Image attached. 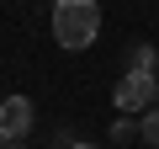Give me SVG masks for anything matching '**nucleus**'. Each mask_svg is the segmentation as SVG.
<instances>
[{"mask_svg":"<svg viewBox=\"0 0 159 149\" xmlns=\"http://www.w3.org/2000/svg\"><path fill=\"white\" fill-rule=\"evenodd\" d=\"M53 37L58 48H90L101 37V0H58L53 6Z\"/></svg>","mask_w":159,"mask_h":149,"instance_id":"nucleus-1","label":"nucleus"},{"mask_svg":"<svg viewBox=\"0 0 159 149\" xmlns=\"http://www.w3.org/2000/svg\"><path fill=\"white\" fill-rule=\"evenodd\" d=\"M117 107H159V69H127L117 80Z\"/></svg>","mask_w":159,"mask_h":149,"instance_id":"nucleus-2","label":"nucleus"},{"mask_svg":"<svg viewBox=\"0 0 159 149\" xmlns=\"http://www.w3.org/2000/svg\"><path fill=\"white\" fill-rule=\"evenodd\" d=\"M32 101L27 96H6V101H0V133H6V138H27L32 133Z\"/></svg>","mask_w":159,"mask_h":149,"instance_id":"nucleus-3","label":"nucleus"},{"mask_svg":"<svg viewBox=\"0 0 159 149\" xmlns=\"http://www.w3.org/2000/svg\"><path fill=\"white\" fill-rule=\"evenodd\" d=\"M127 69H159L154 43H133V48H127Z\"/></svg>","mask_w":159,"mask_h":149,"instance_id":"nucleus-4","label":"nucleus"},{"mask_svg":"<svg viewBox=\"0 0 159 149\" xmlns=\"http://www.w3.org/2000/svg\"><path fill=\"white\" fill-rule=\"evenodd\" d=\"M138 138H143L148 149H159V107H148V112H143V123H138Z\"/></svg>","mask_w":159,"mask_h":149,"instance_id":"nucleus-5","label":"nucleus"},{"mask_svg":"<svg viewBox=\"0 0 159 149\" xmlns=\"http://www.w3.org/2000/svg\"><path fill=\"white\" fill-rule=\"evenodd\" d=\"M133 133H138V123H127V117H117V123H111V138H117V144H122V138H133Z\"/></svg>","mask_w":159,"mask_h":149,"instance_id":"nucleus-6","label":"nucleus"},{"mask_svg":"<svg viewBox=\"0 0 159 149\" xmlns=\"http://www.w3.org/2000/svg\"><path fill=\"white\" fill-rule=\"evenodd\" d=\"M69 149H96V144H69Z\"/></svg>","mask_w":159,"mask_h":149,"instance_id":"nucleus-7","label":"nucleus"},{"mask_svg":"<svg viewBox=\"0 0 159 149\" xmlns=\"http://www.w3.org/2000/svg\"><path fill=\"white\" fill-rule=\"evenodd\" d=\"M6 144H11V138H6V133H0V149H6Z\"/></svg>","mask_w":159,"mask_h":149,"instance_id":"nucleus-8","label":"nucleus"}]
</instances>
